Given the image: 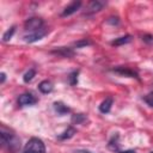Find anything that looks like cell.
Instances as JSON below:
<instances>
[{"label": "cell", "instance_id": "obj_13", "mask_svg": "<svg viewBox=\"0 0 153 153\" xmlns=\"http://www.w3.org/2000/svg\"><path fill=\"white\" fill-rule=\"evenodd\" d=\"M54 109L59 115H66V114L69 112V108L67 105H65L63 103H61V102H55L54 103Z\"/></svg>", "mask_w": 153, "mask_h": 153}, {"label": "cell", "instance_id": "obj_22", "mask_svg": "<svg viewBox=\"0 0 153 153\" xmlns=\"http://www.w3.org/2000/svg\"><path fill=\"white\" fill-rule=\"evenodd\" d=\"M108 23H109V24H112V25H117V24L120 23V20H118V18H114V17H111V18L108 19Z\"/></svg>", "mask_w": 153, "mask_h": 153}, {"label": "cell", "instance_id": "obj_26", "mask_svg": "<svg viewBox=\"0 0 153 153\" xmlns=\"http://www.w3.org/2000/svg\"><path fill=\"white\" fill-rule=\"evenodd\" d=\"M118 153H136V152L133 151V149H127V151H121V152H118Z\"/></svg>", "mask_w": 153, "mask_h": 153}, {"label": "cell", "instance_id": "obj_16", "mask_svg": "<svg viewBox=\"0 0 153 153\" xmlns=\"http://www.w3.org/2000/svg\"><path fill=\"white\" fill-rule=\"evenodd\" d=\"M78 75H79V72H78V71H73V72L69 74L68 81H69V84H71L72 86H75V85L78 84Z\"/></svg>", "mask_w": 153, "mask_h": 153}, {"label": "cell", "instance_id": "obj_24", "mask_svg": "<svg viewBox=\"0 0 153 153\" xmlns=\"http://www.w3.org/2000/svg\"><path fill=\"white\" fill-rule=\"evenodd\" d=\"M74 153H93V152H90L87 149H76V151H74Z\"/></svg>", "mask_w": 153, "mask_h": 153}, {"label": "cell", "instance_id": "obj_6", "mask_svg": "<svg viewBox=\"0 0 153 153\" xmlns=\"http://www.w3.org/2000/svg\"><path fill=\"white\" fill-rule=\"evenodd\" d=\"M112 72L120 74V75H124V76H129V78H135V79H139V75L135 71L128 68V67H116V68H112Z\"/></svg>", "mask_w": 153, "mask_h": 153}, {"label": "cell", "instance_id": "obj_12", "mask_svg": "<svg viewBox=\"0 0 153 153\" xmlns=\"http://www.w3.org/2000/svg\"><path fill=\"white\" fill-rule=\"evenodd\" d=\"M131 41V36L130 35H124V36H121L118 38H115L112 42H111V45H115V47H120V45H123V44H127Z\"/></svg>", "mask_w": 153, "mask_h": 153}, {"label": "cell", "instance_id": "obj_25", "mask_svg": "<svg viewBox=\"0 0 153 153\" xmlns=\"http://www.w3.org/2000/svg\"><path fill=\"white\" fill-rule=\"evenodd\" d=\"M0 76H1L0 82H1V84H4V82H5V80H6V74H5V73H1V74H0Z\"/></svg>", "mask_w": 153, "mask_h": 153}, {"label": "cell", "instance_id": "obj_5", "mask_svg": "<svg viewBox=\"0 0 153 153\" xmlns=\"http://www.w3.org/2000/svg\"><path fill=\"white\" fill-rule=\"evenodd\" d=\"M37 103V98L31 93H23L18 98L19 106H26V105H33Z\"/></svg>", "mask_w": 153, "mask_h": 153}, {"label": "cell", "instance_id": "obj_14", "mask_svg": "<svg viewBox=\"0 0 153 153\" xmlns=\"http://www.w3.org/2000/svg\"><path fill=\"white\" fill-rule=\"evenodd\" d=\"M75 128H73V127H68L61 135H59V139L60 140H66V139H71V137H73V135L75 134Z\"/></svg>", "mask_w": 153, "mask_h": 153}, {"label": "cell", "instance_id": "obj_21", "mask_svg": "<svg viewBox=\"0 0 153 153\" xmlns=\"http://www.w3.org/2000/svg\"><path fill=\"white\" fill-rule=\"evenodd\" d=\"M92 42L88 41V39H81V41H78L75 42V47L76 48H82V47H86V45H91Z\"/></svg>", "mask_w": 153, "mask_h": 153}, {"label": "cell", "instance_id": "obj_4", "mask_svg": "<svg viewBox=\"0 0 153 153\" xmlns=\"http://www.w3.org/2000/svg\"><path fill=\"white\" fill-rule=\"evenodd\" d=\"M47 33H48V30H47L45 27H42V29L36 30V31H33V32L26 33V35L24 36V41H25L26 43H33V42L39 41L41 38H43Z\"/></svg>", "mask_w": 153, "mask_h": 153}, {"label": "cell", "instance_id": "obj_23", "mask_svg": "<svg viewBox=\"0 0 153 153\" xmlns=\"http://www.w3.org/2000/svg\"><path fill=\"white\" fill-rule=\"evenodd\" d=\"M142 39H143L145 42L151 43V42H153V36H151V35H145V36L142 37Z\"/></svg>", "mask_w": 153, "mask_h": 153}, {"label": "cell", "instance_id": "obj_2", "mask_svg": "<svg viewBox=\"0 0 153 153\" xmlns=\"http://www.w3.org/2000/svg\"><path fill=\"white\" fill-rule=\"evenodd\" d=\"M23 153H47L43 141L38 137H31L24 147Z\"/></svg>", "mask_w": 153, "mask_h": 153}, {"label": "cell", "instance_id": "obj_18", "mask_svg": "<svg viewBox=\"0 0 153 153\" xmlns=\"http://www.w3.org/2000/svg\"><path fill=\"white\" fill-rule=\"evenodd\" d=\"M14 31H16V26H12V27H10L5 33H4V36H2V41L4 42H7V41H10L11 38H12V36H13V33H14Z\"/></svg>", "mask_w": 153, "mask_h": 153}, {"label": "cell", "instance_id": "obj_10", "mask_svg": "<svg viewBox=\"0 0 153 153\" xmlns=\"http://www.w3.org/2000/svg\"><path fill=\"white\" fill-rule=\"evenodd\" d=\"M112 98L111 97H108V98H105L103 102H102V104L99 105V111L102 112V114H108V112H110V110H111V106H112Z\"/></svg>", "mask_w": 153, "mask_h": 153}, {"label": "cell", "instance_id": "obj_11", "mask_svg": "<svg viewBox=\"0 0 153 153\" xmlns=\"http://www.w3.org/2000/svg\"><path fill=\"white\" fill-rule=\"evenodd\" d=\"M38 90L42 92V93H50L53 91V82L49 81V80H43L39 82L38 85Z\"/></svg>", "mask_w": 153, "mask_h": 153}, {"label": "cell", "instance_id": "obj_8", "mask_svg": "<svg viewBox=\"0 0 153 153\" xmlns=\"http://www.w3.org/2000/svg\"><path fill=\"white\" fill-rule=\"evenodd\" d=\"M81 6V1H73L71 2L68 6H66V8L63 10V12L61 13L62 17H67V16H71L73 13H75Z\"/></svg>", "mask_w": 153, "mask_h": 153}, {"label": "cell", "instance_id": "obj_15", "mask_svg": "<svg viewBox=\"0 0 153 153\" xmlns=\"http://www.w3.org/2000/svg\"><path fill=\"white\" fill-rule=\"evenodd\" d=\"M118 134H115L111 139H110V141H109V143H108V147L110 148V149H112V151H118V146H120V143H118Z\"/></svg>", "mask_w": 153, "mask_h": 153}, {"label": "cell", "instance_id": "obj_20", "mask_svg": "<svg viewBox=\"0 0 153 153\" xmlns=\"http://www.w3.org/2000/svg\"><path fill=\"white\" fill-rule=\"evenodd\" d=\"M143 100L147 103V105H149V106L153 108V91L149 92V93H147V94L143 97Z\"/></svg>", "mask_w": 153, "mask_h": 153}, {"label": "cell", "instance_id": "obj_27", "mask_svg": "<svg viewBox=\"0 0 153 153\" xmlns=\"http://www.w3.org/2000/svg\"><path fill=\"white\" fill-rule=\"evenodd\" d=\"M151 153H153V152H151Z\"/></svg>", "mask_w": 153, "mask_h": 153}, {"label": "cell", "instance_id": "obj_17", "mask_svg": "<svg viewBox=\"0 0 153 153\" xmlns=\"http://www.w3.org/2000/svg\"><path fill=\"white\" fill-rule=\"evenodd\" d=\"M36 75V71L33 69V68H31V69H29L25 74H24V76H23V80L25 81V82H29V81H31L32 79H33V76Z\"/></svg>", "mask_w": 153, "mask_h": 153}, {"label": "cell", "instance_id": "obj_1", "mask_svg": "<svg viewBox=\"0 0 153 153\" xmlns=\"http://www.w3.org/2000/svg\"><path fill=\"white\" fill-rule=\"evenodd\" d=\"M0 139H1V147L8 151L10 153H16L20 148V139L10 131H6L5 128L0 131Z\"/></svg>", "mask_w": 153, "mask_h": 153}, {"label": "cell", "instance_id": "obj_9", "mask_svg": "<svg viewBox=\"0 0 153 153\" xmlns=\"http://www.w3.org/2000/svg\"><path fill=\"white\" fill-rule=\"evenodd\" d=\"M53 54H57L62 57H72L74 55V50L72 48H66V47H61V48H57V49H54L51 50Z\"/></svg>", "mask_w": 153, "mask_h": 153}, {"label": "cell", "instance_id": "obj_19", "mask_svg": "<svg viewBox=\"0 0 153 153\" xmlns=\"http://www.w3.org/2000/svg\"><path fill=\"white\" fill-rule=\"evenodd\" d=\"M84 121H86V116L82 114H76V115H73V117H72V122L75 124H80Z\"/></svg>", "mask_w": 153, "mask_h": 153}, {"label": "cell", "instance_id": "obj_7", "mask_svg": "<svg viewBox=\"0 0 153 153\" xmlns=\"http://www.w3.org/2000/svg\"><path fill=\"white\" fill-rule=\"evenodd\" d=\"M105 5H106L105 1L92 0V1L88 4V6H87V13H90V14H92V13H97V12H99Z\"/></svg>", "mask_w": 153, "mask_h": 153}, {"label": "cell", "instance_id": "obj_3", "mask_svg": "<svg viewBox=\"0 0 153 153\" xmlns=\"http://www.w3.org/2000/svg\"><path fill=\"white\" fill-rule=\"evenodd\" d=\"M44 27V22L42 18H38V17H32V18H29L26 19V22L24 23V30L25 32H33L36 30H39Z\"/></svg>", "mask_w": 153, "mask_h": 153}]
</instances>
